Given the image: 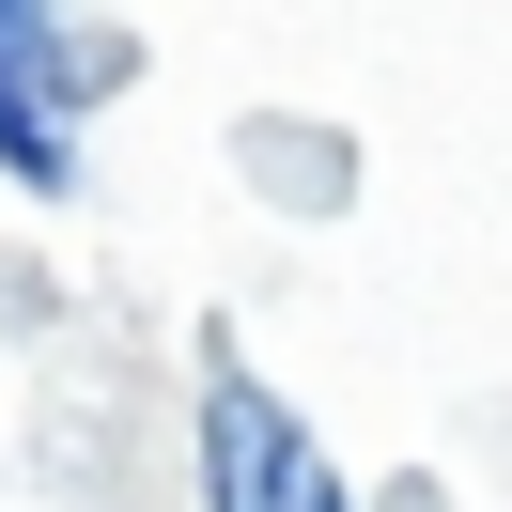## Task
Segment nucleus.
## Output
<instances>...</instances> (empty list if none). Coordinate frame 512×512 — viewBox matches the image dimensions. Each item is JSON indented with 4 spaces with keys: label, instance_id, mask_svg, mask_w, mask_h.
Masks as SVG:
<instances>
[{
    "label": "nucleus",
    "instance_id": "obj_1",
    "mask_svg": "<svg viewBox=\"0 0 512 512\" xmlns=\"http://www.w3.org/2000/svg\"><path fill=\"white\" fill-rule=\"evenodd\" d=\"M202 481H218V512H342L326 450L295 435V419L264 404L249 373H218V388H202Z\"/></svg>",
    "mask_w": 512,
    "mask_h": 512
},
{
    "label": "nucleus",
    "instance_id": "obj_2",
    "mask_svg": "<svg viewBox=\"0 0 512 512\" xmlns=\"http://www.w3.org/2000/svg\"><path fill=\"white\" fill-rule=\"evenodd\" d=\"M0 171L63 187V32H47V0H0Z\"/></svg>",
    "mask_w": 512,
    "mask_h": 512
}]
</instances>
